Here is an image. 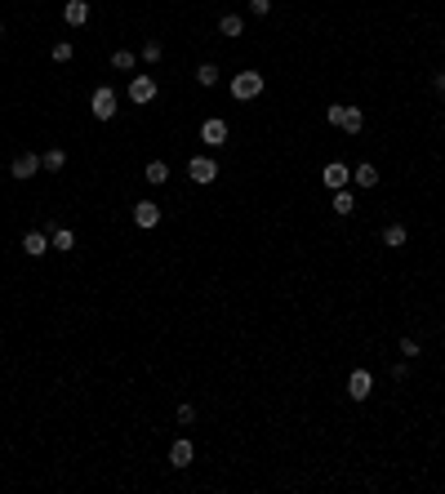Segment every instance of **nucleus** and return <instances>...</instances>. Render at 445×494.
<instances>
[{"label": "nucleus", "instance_id": "nucleus-1", "mask_svg": "<svg viewBox=\"0 0 445 494\" xmlns=\"http://www.w3.org/2000/svg\"><path fill=\"white\" fill-rule=\"evenodd\" d=\"M325 120H329V125H338L343 134H361V129H365V111L361 107H347V103H329Z\"/></svg>", "mask_w": 445, "mask_h": 494}, {"label": "nucleus", "instance_id": "nucleus-2", "mask_svg": "<svg viewBox=\"0 0 445 494\" xmlns=\"http://www.w3.org/2000/svg\"><path fill=\"white\" fill-rule=\"evenodd\" d=\"M263 89H268L263 72H236V76H232V98H236V103H250V98H259Z\"/></svg>", "mask_w": 445, "mask_h": 494}, {"label": "nucleus", "instance_id": "nucleus-3", "mask_svg": "<svg viewBox=\"0 0 445 494\" xmlns=\"http://www.w3.org/2000/svg\"><path fill=\"white\" fill-rule=\"evenodd\" d=\"M129 103H138V107H147V103L151 98H156V94H160V85H156V76H147V72H134V76H129Z\"/></svg>", "mask_w": 445, "mask_h": 494}, {"label": "nucleus", "instance_id": "nucleus-4", "mask_svg": "<svg viewBox=\"0 0 445 494\" xmlns=\"http://www.w3.org/2000/svg\"><path fill=\"white\" fill-rule=\"evenodd\" d=\"M187 178H192L196 187H210L214 178H219V160L214 156H192L187 160Z\"/></svg>", "mask_w": 445, "mask_h": 494}, {"label": "nucleus", "instance_id": "nucleus-5", "mask_svg": "<svg viewBox=\"0 0 445 494\" xmlns=\"http://www.w3.org/2000/svg\"><path fill=\"white\" fill-rule=\"evenodd\" d=\"M89 111H94V120H116V89L98 85L94 98H89Z\"/></svg>", "mask_w": 445, "mask_h": 494}, {"label": "nucleus", "instance_id": "nucleus-6", "mask_svg": "<svg viewBox=\"0 0 445 494\" xmlns=\"http://www.w3.org/2000/svg\"><path fill=\"white\" fill-rule=\"evenodd\" d=\"M321 183H325V187H329V192H343V187H347V183H352V169H347V165H343V160H329V165H325V169H321Z\"/></svg>", "mask_w": 445, "mask_h": 494}, {"label": "nucleus", "instance_id": "nucleus-7", "mask_svg": "<svg viewBox=\"0 0 445 494\" xmlns=\"http://www.w3.org/2000/svg\"><path fill=\"white\" fill-rule=\"evenodd\" d=\"M370 392H374V374L370 369H352L347 374V396L352 401H370Z\"/></svg>", "mask_w": 445, "mask_h": 494}, {"label": "nucleus", "instance_id": "nucleus-8", "mask_svg": "<svg viewBox=\"0 0 445 494\" xmlns=\"http://www.w3.org/2000/svg\"><path fill=\"white\" fill-rule=\"evenodd\" d=\"M201 142H205V147H223V142H227V120L223 116L201 120Z\"/></svg>", "mask_w": 445, "mask_h": 494}, {"label": "nucleus", "instance_id": "nucleus-9", "mask_svg": "<svg viewBox=\"0 0 445 494\" xmlns=\"http://www.w3.org/2000/svg\"><path fill=\"white\" fill-rule=\"evenodd\" d=\"M89 14H94L89 0H67V5H63V23H67V27H85V23H89Z\"/></svg>", "mask_w": 445, "mask_h": 494}, {"label": "nucleus", "instance_id": "nucleus-10", "mask_svg": "<svg viewBox=\"0 0 445 494\" xmlns=\"http://www.w3.org/2000/svg\"><path fill=\"white\" fill-rule=\"evenodd\" d=\"M36 169H41V156H36V151H18L14 165H9V174L14 178H36Z\"/></svg>", "mask_w": 445, "mask_h": 494}, {"label": "nucleus", "instance_id": "nucleus-11", "mask_svg": "<svg viewBox=\"0 0 445 494\" xmlns=\"http://www.w3.org/2000/svg\"><path fill=\"white\" fill-rule=\"evenodd\" d=\"M192 459H196V445L187 441V436H178V441L169 445V468H187Z\"/></svg>", "mask_w": 445, "mask_h": 494}, {"label": "nucleus", "instance_id": "nucleus-12", "mask_svg": "<svg viewBox=\"0 0 445 494\" xmlns=\"http://www.w3.org/2000/svg\"><path fill=\"white\" fill-rule=\"evenodd\" d=\"M45 250H54V241L45 232H27L23 236V254L27 259H45Z\"/></svg>", "mask_w": 445, "mask_h": 494}, {"label": "nucleus", "instance_id": "nucleus-13", "mask_svg": "<svg viewBox=\"0 0 445 494\" xmlns=\"http://www.w3.org/2000/svg\"><path fill=\"white\" fill-rule=\"evenodd\" d=\"M134 223L143 227V232H151V227L160 223V205H156V201H138V205H134Z\"/></svg>", "mask_w": 445, "mask_h": 494}, {"label": "nucleus", "instance_id": "nucleus-14", "mask_svg": "<svg viewBox=\"0 0 445 494\" xmlns=\"http://www.w3.org/2000/svg\"><path fill=\"white\" fill-rule=\"evenodd\" d=\"M405 241H410V232H405V223H387V227H383V245H387V250H401Z\"/></svg>", "mask_w": 445, "mask_h": 494}, {"label": "nucleus", "instance_id": "nucleus-15", "mask_svg": "<svg viewBox=\"0 0 445 494\" xmlns=\"http://www.w3.org/2000/svg\"><path fill=\"white\" fill-rule=\"evenodd\" d=\"M352 183L370 192V187H378V169L370 165V160H365V165H356V169H352Z\"/></svg>", "mask_w": 445, "mask_h": 494}, {"label": "nucleus", "instance_id": "nucleus-16", "mask_svg": "<svg viewBox=\"0 0 445 494\" xmlns=\"http://www.w3.org/2000/svg\"><path fill=\"white\" fill-rule=\"evenodd\" d=\"M143 178L151 187H160V183H169V165L165 160H147V169H143Z\"/></svg>", "mask_w": 445, "mask_h": 494}, {"label": "nucleus", "instance_id": "nucleus-17", "mask_svg": "<svg viewBox=\"0 0 445 494\" xmlns=\"http://www.w3.org/2000/svg\"><path fill=\"white\" fill-rule=\"evenodd\" d=\"M219 32L236 41V36H245V18H241V14H223V18H219Z\"/></svg>", "mask_w": 445, "mask_h": 494}, {"label": "nucleus", "instance_id": "nucleus-18", "mask_svg": "<svg viewBox=\"0 0 445 494\" xmlns=\"http://www.w3.org/2000/svg\"><path fill=\"white\" fill-rule=\"evenodd\" d=\"M63 165H67V151H63V147H50V151L41 156V169H50V174H58Z\"/></svg>", "mask_w": 445, "mask_h": 494}, {"label": "nucleus", "instance_id": "nucleus-19", "mask_svg": "<svg viewBox=\"0 0 445 494\" xmlns=\"http://www.w3.org/2000/svg\"><path fill=\"white\" fill-rule=\"evenodd\" d=\"M219 76H223L219 63H201V67H196V80H201L205 89H214V85H219Z\"/></svg>", "mask_w": 445, "mask_h": 494}, {"label": "nucleus", "instance_id": "nucleus-20", "mask_svg": "<svg viewBox=\"0 0 445 494\" xmlns=\"http://www.w3.org/2000/svg\"><path fill=\"white\" fill-rule=\"evenodd\" d=\"M334 214H356V196L352 192H347V187H343V192H334Z\"/></svg>", "mask_w": 445, "mask_h": 494}, {"label": "nucleus", "instance_id": "nucleus-21", "mask_svg": "<svg viewBox=\"0 0 445 494\" xmlns=\"http://www.w3.org/2000/svg\"><path fill=\"white\" fill-rule=\"evenodd\" d=\"M111 67H116V72H134V67H138V54L116 50V54H111Z\"/></svg>", "mask_w": 445, "mask_h": 494}, {"label": "nucleus", "instance_id": "nucleus-22", "mask_svg": "<svg viewBox=\"0 0 445 494\" xmlns=\"http://www.w3.org/2000/svg\"><path fill=\"white\" fill-rule=\"evenodd\" d=\"M50 241H54V250H72V245H76V232H72V227H54Z\"/></svg>", "mask_w": 445, "mask_h": 494}, {"label": "nucleus", "instance_id": "nucleus-23", "mask_svg": "<svg viewBox=\"0 0 445 494\" xmlns=\"http://www.w3.org/2000/svg\"><path fill=\"white\" fill-rule=\"evenodd\" d=\"M72 54H76V50H72V41H58V45L50 50V58H54V63L63 67V63H72Z\"/></svg>", "mask_w": 445, "mask_h": 494}, {"label": "nucleus", "instance_id": "nucleus-24", "mask_svg": "<svg viewBox=\"0 0 445 494\" xmlns=\"http://www.w3.org/2000/svg\"><path fill=\"white\" fill-rule=\"evenodd\" d=\"M160 58H165V45H160V41H147V45H143V63H160Z\"/></svg>", "mask_w": 445, "mask_h": 494}, {"label": "nucleus", "instance_id": "nucleus-25", "mask_svg": "<svg viewBox=\"0 0 445 494\" xmlns=\"http://www.w3.org/2000/svg\"><path fill=\"white\" fill-rule=\"evenodd\" d=\"M178 423H183V427H187V423H196V405H192V401L178 405Z\"/></svg>", "mask_w": 445, "mask_h": 494}, {"label": "nucleus", "instance_id": "nucleus-26", "mask_svg": "<svg viewBox=\"0 0 445 494\" xmlns=\"http://www.w3.org/2000/svg\"><path fill=\"white\" fill-rule=\"evenodd\" d=\"M250 14L254 18H268L272 14V0H250Z\"/></svg>", "mask_w": 445, "mask_h": 494}, {"label": "nucleus", "instance_id": "nucleus-27", "mask_svg": "<svg viewBox=\"0 0 445 494\" xmlns=\"http://www.w3.org/2000/svg\"><path fill=\"white\" fill-rule=\"evenodd\" d=\"M401 356H419V339H401Z\"/></svg>", "mask_w": 445, "mask_h": 494}, {"label": "nucleus", "instance_id": "nucleus-28", "mask_svg": "<svg viewBox=\"0 0 445 494\" xmlns=\"http://www.w3.org/2000/svg\"><path fill=\"white\" fill-rule=\"evenodd\" d=\"M405 374H410V361H396V365H392V378H396V383H401Z\"/></svg>", "mask_w": 445, "mask_h": 494}, {"label": "nucleus", "instance_id": "nucleus-29", "mask_svg": "<svg viewBox=\"0 0 445 494\" xmlns=\"http://www.w3.org/2000/svg\"><path fill=\"white\" fill-rule=\"evenodd\" d=\"M432 89H437V94H445V72H437V76H432Z\"/></svg>", "mask_w": 445, "mask_h": 494}, {"label": "nucleus", "instance_id": "nucleus-30", "mask_svg": "<svg viewBox=\"0 0 445 494\" xmlns=\"http://www.w3.org/2000/svg\"><path fill=\"white\" fill-rule=\"evenodd\" d=\"M0 36H5V27H0Z\"/></svg>", "mask_w": 445, "mask_h": 494}]
</instances>
